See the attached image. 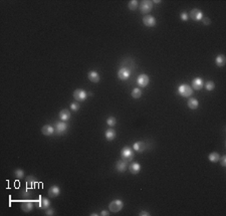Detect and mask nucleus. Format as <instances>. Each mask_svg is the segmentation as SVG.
I'll list each match as a JSON object with an SVG mask.
<instances>
[{
    "instance_id": "f257e3e1",
    "label": "nucleus",
    "mask_w": 226,
    "mask_h": 216,
    "mask_svg": "<svg viewBox=\"0 0 226 216\" xmlns=\"http://www.w3.org/2000/svg\"><path fill=\"white\" fill-rule=\"evenodd\" d=\"M121 156H122V159L124 161H126L127 163H129L133 159H134V152H133V149L131 148V147H124L122 152H121Z\"/></svg>"
},
{
    "instance_id": "f03ea898",
    "label": "nucleus",
    "mask_w": 226,
    "mask_h": 216,
    "mask_svg": "<svg viewBox=\"0 0 226 216\" xmlns=\"http://www.w3.org/2000/svg\"><path fill=\"white\" fill-rule=\"evenodd\" d=\"M178 93L180 96L184 97V98H188V97L193 95V89L189 85H180L179 88H178Z\"/></svg>"
},
{
    "instance_id": "7ed1b4c3",
    "label": "nucleus",
    "mask_w": 226,
    "mask_h": 216,
    "mask_svg": "<svg viewBox=\"0 0 226 216\" xmlns=\"http://www.w3.org/2000/svg\"><path fill=\"white\" fill-rule=\"evenodd\" d=\"M124 208V202L120 199H115L113 200L112 202L109 204V209L111 212H114V213H118Z\"/></svg>"
},
{
    "instance_id": "20e7f679",
    "label": "nucleus",
    "mask_w": 226,
    "mask_h": 216,
    "mask_svg": "<svg viewBox=\"0 0 226 216\" xmlns=\"http://www.w3.org/2000/svg\"><path fill=\"white\" fill-rule=\"evenodd\" d=\"M139 9H140L141 13L147 15V14L149 12H151L153 9V1H150V0H143V1L140 3Z\"/></svg>"
},
{
    "instance_id": "39448f33",
    "label": "nucleus",
    "mask_w": 226,
    "mask_h": 216,
    "mask_svg": "<svg viewBox=\"0 0 226 216\" xmlns=\"http://www.w3.org/2000/svg\"><path fill=\"white\" fill-rule=\"evenodd\" d=\"M72 95H74L75 100H78V102H83L87 97L86 92L85 91V89H76Z\"/></svg>"
},
{
    "instance_id": "423d86ee",
    "label": "nucleus",
    "mask_w": 226,
    "mask_h": 216,
    "mask_svg": "<svg viewBox=\"0 0 226 216\" xmlns=\"http://www.w3.org/2000/svg\"><path fill=\"white\" fill-rule=\"evenodd\" d=\"M131 75V70L126 66H122L118 71V78L121 81H126L130 78Z\"/></svg>"
},
{
    "instance_id": "0eeeda50",
    "label": "nucleus",
    "mask_w": 226,
    "mask_h": 216,
    "mask_svg": "<svg viewBox=\"0 0 226 216\" xmlns=\"http://www.w3.org/2000/svg\"><path fill=\"white\" fill-rule=\"evenodd\" d=\"M149 82H150V78H149V75L146 74H140L137 78V84L141 88H146L149 85Z\"/></svg>"
},
{
    "instance_id": "6e6552de",
    "label": "nucleus",
    "mask_w": 226,
    "mask_h": 216,
    "mask_svg": "<svg viewBox=\"0 0 226 216\" xmlns=\"http://www.w3.org/2000/svg\"><path fill=\"white\" fill-rule=\"evenodd\" d=\"M156 18L154 16L150 15V14H147L143 17V24L147 27H154L156 26Z\"/></svg>"
},
{
    "instance_id": "1a4fd4ad",
    "label": "nucleus",
    "mask_w": 226,
    "mask_h": 216,
    "mask_svg": "<svg viewBox=\"0 0 226 216\" xmlns=\"http://www.w3.org/2000/svg\"><path fill=\"white\" fill-rule=\"evenodd\" d=\"M190 17L191 19L195 20V21H200L203 18V12L202 10H200L198 8H194L190 11Z\"/></svg>"
},
{
    "instance_id": "9d476101",
    "label": "nucleus",
    "mask_w": 226,
    "mask_h": 216,
    "mask_svg": "<svg viewBox=\"0 0 226 216\" xmlns=\"http://www.w3.org/2000/svg\"><path fill=\"white\" fill-rule=\"evenodd\" d=\"M203 86H204V81L202 78H196L192 81V89H195V91H200V89H202Z\"/></svg>"
},
{
    "instance_id": "9b49d317",
    "label": "nucleus",
    "mask_w": 226,
    "mask_h": 216,
    "mask_svg": "<svg viewBox=\"0 0 226 216\" xmlns=\"http://www.w3.org/2000/svg\"><path fill=\"white\" fill-rule=\"evenodd\" d=\"M47 194H48V196L50 198H56L60 194V188L58 186H56V185H53L48 189Z\"/></svg>"
},
{
    "instance_id": "f8f14e48",
    "label": "nucleus",
    "mask_w": 226,
    "mask_h": 216,
    "mask_svg": "<svg viewBox=\"0 0 226 216\" xmlns=\"http://www.w3.org/2000/svg\"><path fill=\"white\" fill-rule=\"evenodd\" d=\"M56 132L58 135H63V133L67 130V124L65 122H60V123L56 124Z\"/></svg>"
},
{
    "instance_id": "ddd939ff",
    "label": "nucleus",
    "mask_w": 226,
    "mask_h": 216,
    "mask_svg": "<svg viewBox=\"0 0 226 216\" xmlns=\"http://www.w3.org/2000/svg\"><path fill=\"white\" fill-rule=\"evenodd\" d=\"M133 149L138 153H143L144 151H146V149H147V145H146V143L139 141L134 144Z\"/></svg>"
},
{
    "instance_id": "4468645a",
    "label": "nucleus",
    "mask_w": 226,
    "mask_h": 216,
    "mask_svg": "<svg viewBox=\"0 0 226 216\" xmlns=\"http://www.w3.org/2000/svg\"><path fill=\"white\" fill-rule=\"evenodd\" d=\"M50 206V201L45 197H40L38 200V207L41 209H48Z\"/></svg>"
},
{
    "instance_id": "2eb2a0df",
    "label": "nucleus",
    "mask_w": 226,
    "mask_h": 216,
    "mask_svg": "<svg viewBox=\"0 0 226 216\" xmlns=\"http://www.w3.org/2000/svg\"><path fill=\"white\" fill-rule=\"evenodd\" d=\"M127 168H128V163H127L126 161H124L123 159L117 161V163H116V169H117V171L123 173V172H125L127 170Z\"/></svg>"
},
{
    "instance_id": "dca6fc26",
    "label": "nucleus",
    "mask_w": 226,
    "mask_h": 216,
    "mask_svg": "<svg viewBox=\"0 0 226 216\" xmlns=\"http://www.w3.org/2000/svg\"><path fill=\"white\" fill-rule=\"evenodd\" d=\"M58 116H59V119L63 122H67V121H68L71 119V112L68 111V110L63 109V110H61L59 112V115H58Z\"/></svg>"
},
{
    "instance_id": "f3484780",
    "label": "nucleus",
    "mask_w": 226,
    "mask_h": 216,
    "mask_svg": "<svg viewBox=\"0 0 226 216\" xmlns=\"http://www.w3.org/2000/svg\"><path fill=\"white\" fill-rule=\"evenodd\" d=\"M87 78H89V80H90V81H92V82H94V84L99 82L100 80H101L99 73H97V71H94V70L90 71V73L87 74Z\"/></svg>"
},
{
    "instance_id": "a211bd4d",
    "label": "nucleus",
    "mask_w": 226,
    "mask_h": 216,
    "mask_svg": "<svg viewBox=\"0 0 226 216\" xmlns=\"http://www.w3.org/2000/svg\"><path fill=\"white\" fill-rule=\"evenodd\" d=\"M33 203L31 201H24V202L21 203V210L23 212H30L33 209Z\"/></svg>"
},
{
    "instance_id": "6ab92c4d",
    "label": "nucleus",
    "mask_w": 226,
    "mask_h": 216,
    "mask_svg": "<svg viewBox=\"0 0 226 216\" xmlns=\"http://www.w3.org/2000/svg\"><path fill=\"white\" fill-rule=\"evenodd\" d=\"M41 133L44 136H52L54 133V128L50 125H45L41 128Z\"/></svg>"
},
{
    "instance_id": "aec40b11",
    "label": "nucleus",
    "mask_w": 226,
    "mask_h": 216,
    "mask_svg": "<svg viewBox=\"0 0 226 216\" xmlns=\"http://www.w3.org/2000/svg\"><path fill=\"white\" fill-rule=\"evenodd\" d=\"M129 170L134 175L139 174L140 171H141V165L139 163H136V162H135V163H131L130 167H129Z\"/></svg>"
},
{
    "instance_id": "412c9836",
    "label": "nucleus",
    "mask_w": 226,
    "mask_h": 216,
    "mask_svg": "<svg viewBox=\"0 0 226 216\" xmlns=\"http://www.w3.org/2000/svg\"><path fill=\"white\" fill-rule=\"evenodd\" d=\"M116 135H117L116 131L114 129H112V128L108 129L107 131H105V139H107L108 141H113V140L116 138Z\"/></svg>"
},
{
    "instance_id": "4be33fe9",
    "label": "nucleus",
    "mask_w": 226,
    "mask_h": 216,
    "mask_svg": "<svg viewBox=\"0 0 226 216\" xmlns=\"http://www.w3.org/2000/svg\"><path fill=\"white\" fill-rule=\"evenodd\" d=\"M187 106H188L189 109H191V110H196V109H197V108H198V106H199L198 100H197V99H195V98L189 99V100H188V102H187Z\"/></svg>"
},
{
    "instance_id": "5701e85b",
    "label": "nucleus",
    "mask_w": 226,
    "mask_h": 216,
    "mask_svg": "<svg viewBox=\"0 0 226 216\" xmlns=\"http://www.w3.org/2000/svg\"><path fill=\"white\" fill-rule=\"evenodd\" d=\"M215 63H216V66L219 67L224 66L226 63V57L223 55H219L218 56H216V59H215Z\"/></svg>"
},
{
    "instance_id": "b1692460",
    "label": "nucleus",
    "mask_w": 226,
    "mask_h": 216,
    "mask_svg": "<svg viewBox=\"0 0 226 216\" xmlns=\"http://www.w3.org/2000/svg\"><path fill=\"white\" fill-rule=\"evenodd\" d=\"M25 181H26V184L29 186V187H33L35 184H37L38 183V180L34 176H27L26 179H25Z\"/></svg>"
},
{
    "instance_id": "393cba45",
    "label": "nucleus",
    "mask_w": 226,
    "mask_h": 216,
    "mask_svg": "<svg viewBox=\"0 0 226 216\" xmlns=\"http://www.w3.org/2000/svg\"><path fill=\"white\" fill-rule=\"evenodd\" d=\"M219 159H220V155H219V153H217V152L210 153L209 156H208V160L210 162H212V163H216V162L219 161Z\"/></svg>"
},
{
    "instance_id": "a878e982",
    "label": "nucleus",
    "mask_w": 226,
    "mask_h": 216,
    "mask_svg": "<svg viewBox=\"0 0 226 216\" xmlns=\"http://www.w3.org/2000/svg\"><path fill=\"white\" fill-rule=\"evenodd\" d=\"M140 3L137 1V0H132V1L129 2V4H128V8L130 10H132V11H135V10L138 9V7H139Z\"/></svg>"
},
{
    "instance_id": "bb28decb",
    "label": "nucleus",
    "mask_w": 226,
    "mask_h": 216,
    "mask_svg": "<svg viewBox=\"0 0 226 216\" xmlns=\"http://www.w3.org/2000/svg\"><path fill=\"white\" fill-rule=\"evenodd\" d=\"M131 95H132V97H133L134 99H136V100L140 99L141 97H142V89H139V88L134 89L133 91H132V93H131Z\"/></svg>"
},
{
    "instance_id": "cd10ccee",
    "label": "nucleus",
    "mask_w": 226,
    "mask_h": 216,
    "mask_svg": "<svg viewBox=\"0 0 226 216\" xmlns=\"http://www.w3.org/2000/svg\"><path fill=\"white\" fill-rule=\"evenodd\" d=\"M13 175L16 179H22L24 177V171L22 169H15L13 172Z\"/></svg>"
},
{
    "instance_id": "c85d7f7f",
    "label": "nucleus",
    "mask_w": 226,
    "mask_h": 216,
    "mask_svg": "<svg viewBox=\"0 0 226 216\" xmlns=\"http://www.w3.org/2000/svg\"><path fill=\"white\" fill-rule=\"evenodd\" d=\"M204 86H205V89L208 92H211V91H213V89H215V84H214V81H208L206 84H204Z\"/></svg>"
},
{
    "instance_id": "c756f323",
    "label": "nucleus",
    "mask_w": 226,
    "mask_h": 216,
    "mask_svg": "<svg viewBox=\"0 0 226 216\" xmlns=\"http://www.w3.org/2000/svg\"><path fill=\"white\" fill-rule=\"evenodd\" d=\"M116 124H117V120L115 117H109L107 119V125L109 127H114V126H116Z\"/></svg>"
},
{
    "instance_id": "7c9ffc66",
    "label": "nucleus",
    "mask_w": 226,
    "mask_h": 216,
    "mask_svg": "<svg viewBox=\"0 0 226 216\" xmlns=\"http://www.w3.org/2000/svg\"><path fill=\"white\" fill-rule=\"evenodd\" d=\"M21 196L24 197V198H29L32 196V191H29L27 188H24L22 191H21Z\"/></svg>"
},
{
    "instance_id": "2f4dec72",
    "label": "nucleus",
    "mask_w": 226,
    "mask_h": 216,
    "mask_svg": "<svg viewBox=\"0 0 226 216\" xmlns=\"http://www.w3.org/2000/svg\"><path fill=\"white\" fill-rule=\"evenodd\" d=\"M71 109L74 112H78L79 110V105L78 103H71Z\"/></svg>"
},
{
    "instance_id": "473e14b6",
    "label": "nucleus",
    "mask_w": 226,
    "mask_h": 216,
    "mask_svg": "<svg viewBox=\"0 0 226 216\" xmlns=\"http://www.w3.org/2000/svg\"><path fill=\"white\" fill-rule=\"evenodd\" d=\"M180 17H181V20H183V21H187L188 20V18H189V15L186 12H182L181 14H180Z\"/></svg>"
},
{
    "instance_id": "72a5a7b5",
    "label": "nucleus",
    "mask_w": 226,
    "mask_h": 216,
    "mask_svg": "<svg viewBox=\"0 0 226 216\" xmlns=\"http://www.w3.org/2000/svg\"><path fill=\"white\" fill-rule=\"evenodd\" d=\"M201 20L205 25H210L211 24V20H210V18H208V17H204L203 16V18Z\"/></svg>"
},
{
    "instance_id": "f704fd0d",
    "label": "nucleus",
    "mask_w": 226,
    "mask_h": 216,
    "mask_svg": "<svg viewBox=\"0 0 226 216\" xmlns=\"http://www.w3.org/2000/svg\"><path fill=\"white\" fill-rule=\"evenodd\" d=\"M219 160L221 162V166L222 167H226V156H225V155H224V156H222Z\"/></svg>"
},
{
    "instance_id": "c9c22d12",
    "label": "nucleus",
    "mask_w": 226,
    "mask_h": 216,
    "mask_svg": "<svg viewBox=\"0 0 226 216\" xmlns=\"http://www.w3.org/2000/svg\"><path fill=\"white\" fill-rule=\"evenodd\" d=\"M45 215L46 216H52V215H54V210L52 209V208H49V209L46 210Z\"/></svg>"
},
{
    "instance_id": "e433bc0d",
    "label": "nucleus",
    "mask_w": 226,
    "mask_h": 216,
    "mask_svg": "<svg viewBox=\"0 0 226 216\" xmlns=\"http://www.w3.org/2000/svg\"><path fill=\"white\" fill-rule=\"evenodd\" d=\"M139 215L140 216H149V215H150V213H149L148 211H141L139 213Z\"/></svg>"
},
{
    "instance_id": "4c0bfd02",
    "label": "nucleus",
    "mask_w": 226,
    "mask_h": 216,
    "mask_svg": "<svg viewBox=\"0 0 226 216\" xmlns=\"http://www.w3.org/2000/svg\"><path fill=\"white\" fill-rule=\"evenodd\" d=\"M101 215H103V216H109L110 215V213H109V211H107V210H103L101 212Z\"/></svg>"
},
{
    "instance_id": "58836bf2",
    "label": "nucleus",
    "mask_w": 226,
    "mask_h": 216,
    "mask_svg": "<svg viewBox=\"0 0 226 216\" xmlns=\"http://www.w3.org/2000/svg\"><path fill=\"white\" fill-rule=\"evenodd\" d=\"M160 2H161V1H159V0H158V1H153V3H160Z\"/></svg>"
}]
</instances>
